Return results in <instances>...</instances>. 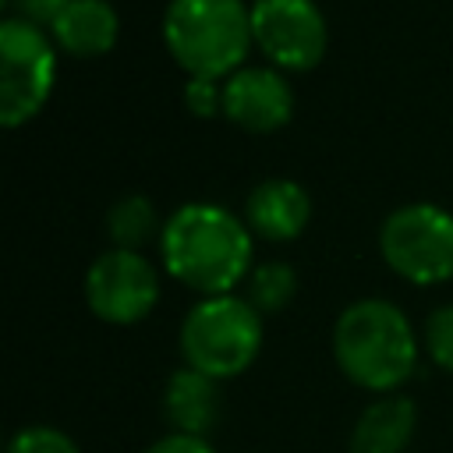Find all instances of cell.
Returning <instances> with one entry per match:
<instances>
[{"label": "cell", "mask_w": 453, "mask_h": 453, "mask_svg": "<svg viewBox=\"0 0 453 453\" xmlns=\"http://www.w3.org/2000/svg\"><path fill=\"white\" fill-rule=\"evenodd\" d=\"M159 251L166 273L205 297L230 294L251 273L248 223L212 202L180 205L159 230Z\"/></svg>", "instance_id": "cell-1"}, {"label": "cell", "mask_w": 453, "mask_h": 453, "mask_svg": "<svg viewBox=\"0 0 453 453\" xmlns=\"http://www.w3.org/2000/svg\"><path fill=\"white\" fill-rule=\"evenodd\" d=\"M333 357L354 386L386 396L414 375L418 336L393 301L361 297L347 304L333 326Z\"/></svg>", "instance_id": "cell-2"}, {"label": "cell", "mask_w": 453, "mask_h": 453, "mask_svg": "<svg viewBox=\"0 0 453 453\" xmlns=\"http://www.w3.org/2000/svg\"><path fill=\"white\" fill-rule=\"evenodd\" d=\"M163 42L191 78H230L251 46V7L244 0H170Z\"/></svg>", "instance_id": "cell-3"}, {"label": "cell", "mask_w": 453, "mask_h": 453, "mask_svg": "<svg viewBox=\"0 0 453 453\" xmlns=\"http://www.w3.org/2000/svg\"><path fill=\"white\" fill-rule=\"evenodd\" d=\"M262 347V315L234 294L198 301L180 326L184 365L223 382L241 375Z\"/></svg>", "instance_id": "cell-4"}, {"label": "cell", "mask_w": 453, "mask_h": 453, "mask_svg": "<svg viewBox=\"0 0 453 453\" xmlns=\"http://www.w3.org/2000/svg\"><path fill=\"white\" fill-rule=\"evenodd\" d=\"M379 251L407 283H446L453 280V216L428 202L403 205L382 219Z\"/></svg>", "instance_id": "cell-5"}, {"label": "cell", "mask_w": 453, "mask_h": 453, "mask_svg": "<svg viewBox=\"0 0 453 453\" xmlns=\"http://www.w3.org/2000/svg\"><path fill=\"white\" fill-rule=\"evenodd\" d=\"M57 78V53L46 32L21 18L0 21V124L18 127L32 120Z\"/></svg>", "instance_id": "cell-6"}, {"label": "cell", "mask_w": 453, "mask_h": 453, "mask_svg": "<svg viewBox=\"0 0 453 453\" xmlns=\"http://www.w3.org/2000/svg\"><path fill=\"white\" fill-rule=\"evenodd\" d=\"M85 301L110 326L142 322L159 301V276L145 255L110 248L85 273Z\"/></svg>", "instance_id": "cell-7"}, {"label": "cell", "mask_w": 453, "mask_h": 453, "mask_svg": "<svg viewBox=\"0 0 453 453\" xmlns=\"http://www.w3.org/2000/svg\"><path fill=\"white\" fill-rule=\"evenodd\" d=\"M251 42L283 71H308L326 53V18L315 0H255Z\"/></svg>", "instance_id": "cell-8"}, {"label": "cell", "mask_w": 453, "mask_h": 453, "mask_svg": "<svg viewBox=\"0 0 453 453\" xmlns=\"http://www.w3.org/2000/svg\"><path fill=\"white\" fill-rule=\"evenodd\" d=\"M223 113L244 131L269 134L294 113L290 85L273 67H241L223 81Z\"/></svg>", "instance_id": "cell-9"}, {"label": "cell", "mask_w": 453, "mask_h": 453, "mask_svg": "<svg viewBox=\"0 0 453 453\" xmlns=\"http://www.w3.org/2000/svg\"><path fill=\"white\" fill-rule=\"evenodd\" d=\"M311 219V198L297 180L269 177L251 188L244 202V223L265 241H294Z\"/></svg>", "instance_id": "cell-10"}, {"label": "cell", "mask_w": 453, "mask_h": 453, "mask_svg": "<svg viewBox=\"0 0 453 453\" xmlns=\"http://www.w3.org/2000/svg\"><path fill=\"white\" fill-rule=\"evenodd\" d=\"M418 428V407L403 393H386L368 403L350 428V453H407Z\"/></svg>", "instance_id": "cell-11"}, {"label": "cell", "mask_w": 453, "mask_h": 453, "mask_svg": "<svg viewBox=\"0 0 453 453\" xmlns=\"http://www.w3.org/2000/svg\"><path fill=\"white\" fill-rule=\"evenodd\" d=\"M163 418L173 425L180 435H209L219 421V386L216 379L195 372V368H177L166 379L163 389Z\"/></svg>", "instance_id": "cell-12"}, {"label": "cell", "mask_w": 453, "mask_h": 453, "mask_svg": "<svg viewBox=\"0 0 453 453\" xmlns=\"http://www.w3.org/2000/svg\"><path fill=\"white\" fill-rule=\"evenodd\" d=\"M117 11L106 0H71L50 25L57 46L71 57H103L117 42Z\"/></svg>", "instance_id": "cell-13"}, {"label": "cell", "mask_w": 453, "mask_h": 453, "mask_svg": "<svg viewBox=\"0 0 453 453\" xmlns=\"http://www.w3.org/2000/svg\"><path fill=\"white\" fill-rule=\"evenodd\" d=\"M156 230H163V226H159V216L145 195H124L106 212V234H110L113 248L138 251L145 241L156 237Z\"/></svg>", "instance_id": "cell-14"}, {"label": "cell", "mask_w": 453, "mask_h": 453, "mask_svg": "<svg viewBox=\"0 0 453 453\" xmlns=\"http://www.w3.org/2000/svg\"><path fill=\"white\" fill-rule=\"evenodd\" d=\"M297 294V276L287 262H262L248 273V294L244 301L258 311V315H273L283 311Z\"/></svg>", "instance_id": "cell-15"}, {"label": "cell", "mask_w": 453, "mask_h": 453, "mask_svg": "<svg viewBox=\"0 0 453 453\" xmlns=\"http://www.w3.org/2000/svg\"><path fill=\"white\" fill-rule=\"evenodd\" d=\"M4 453H81L78 442L60 432V428H50V425H28L21 432L11 435L7 449Z\"/></svg>", "instance_id": "cell-16"}, {"label": "cell", "mask_w": 453, "mask_h": 453, "mask_svg": "<svg viewBox=\"0 0 453 453\" xmlns=\"http://www.w3.org/2000/svg\"><path fill=\"white\" fill-rule=\"evenodd\" d=\"M425 350L428 357L453 375V304H442L425 322Z\"/></svg>", "instance_id": "cell-17"}, {"label": "cell", "mask_w": 453, "mask_h": 453, "mask_svg": "<svg viewBox=\"0 0 453 453\" xmlns=\"http://www.w3.org/2000/svg\"><path fill=\"white\" fill-rule=\"evenodd\" d=\"M184 106L195 117H212L223 110V81L216 78H188L184 85Z\"/></svg>", "instance_id": "cell-18"}, {"label": "cell", "mask_w": 453, "mask_h": 453, "mask_svg": "<svg viewBox=\"0 0 453 453\" xmlns=\"http://www.w3.org/2000/svg\"><path fill=\"white\" fill-rule=\"evenodd\" d=\"M67 4H71V0H11L14 18L32 21V25H53V21L64 14Z\"/></svg>", "instance_id": "cell-19"}, {"label": "cell", "mask_w": 453, "mask_h": 453, "mask_svg": "<svg viewBox=\"0 0 453 453\" xmlns=\"http://www.w3.org/2000/svg\"><path fill=\"white\" fill-rule=\"evenodd\" d=\"M145 453H216V449H212L209 439H202V435H180V432H170V435L156 439Z\"/></svg>", "instance_id": "cell-20"}, {"label": "cell", "mask_w": 453, "mask_h": 453, "mask_svg": "<svg viewBox=\"0 0 453 453\" xmlns=\"http://www.w3.org/2000/svg\"><path fill=\"white\" fill-rule=\"evenodd\" d=\"M0 4H4V7H11V0H0Z\"/></svg>", "instance_id": "cell-21"}]
</instances>
